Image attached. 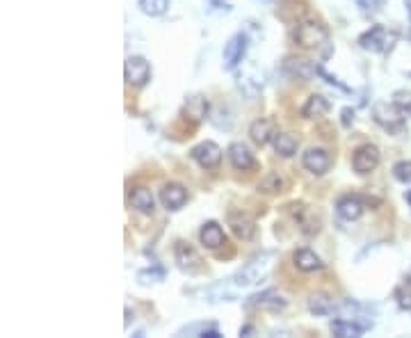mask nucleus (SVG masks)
<instances>
[{
	"mask_svg": "<svg viewBox=\"0 0 411 338\" xmlns=\"http://www.w3.org/2000/svg\"><path fill=\"white\" fill-rule=\"evenodd\" d=\"M199 336H202V338H219V336H222V332H219L217 327L213 324V327H210V329H204V332L199 334Z\"/></svg>",
	"mask_w": 411,
	"mask_h": 338,
	"instance_id": "nucleus-35",
	"label": "nucleus"
},
{
	"mask_svg": "<svg viewBox=\"0 0 411 338\" xmlns=\"http://www.w3.org/2000/svg\"><path fill=\"white\" fill-rule=\"evenodd\" d=\"M137 7L147 16H162L170 9V0H137Z\"/></svg>",
	"mask_w": 411,
	"mask_h": 338,
	"instance_id": "nucleus-27",
	"label": "nucleus"
},
{
	"mask_svg": "<svg viewBox=\"0 0 411 338\" xmlns=\"http://www.w3.org/2000/svg\"><path fill=\"white\" fill-rule=\"evenodd\" d=\"M405 281H407V284H411V270H409V272L405 275Z\"/></svg>",
	"mask_w": 411,
	"mask_h": 338,
	"instance_id": "nucleus-40",
	"label": "nucleus"
},
{
	"mask_svg": "<svg viewBox=\"0 0 411 338\" xmlns=\"http://www.w3.org/2000/svg\"><path fill=\"white\" fill-rule=\"evenodd\" d=\"M272 146L281 158H293L297 153V149H299V142L291 133H276L274 140H272Z\"/></svg>",
	"mask_w": 411,
	"mask_h": 338,
	"instance_id": "nucleus-26",
	"label": "nucleus"
},
{
	"mask_svg": "<svg viewBox=\"0 0 411 338\" xmlns=\"http://www.w3.org/2000/svg\"><path fill=\"white\" fill-rule=\"evenodd\" d=\"M244 53H247V35H242V32H238V35H233L227 46H224V53H222V64H224L227 71H233L236 66L242 62Z\"/></svg>",
	"mask_w": 411,
	"mask_h": 338,
	"instance_id": "nucleus-10",
	"label": "nucleus"
},
{
	"mask_svg": "<svg viewBox=\"0 0 411 338\" xmlns=\"http://www.w3.org/2000/svg\"><path fill=\"white\" fill-rule=\"evenodd\" d=\"M397 41V32L384 26H373L359 37V46L370 53H391Z\"/></svg>",
	"mask_w": 411,
	"mask_h": 338,
	"instance_id": "nucleus-3",
	"label": "nucleus"
},
{
	"mask_svg": "<svg viewBox=\"0 0 411 338\" xmlns=\"http://www.w3.org/2000/svg\"><path fill=\"white\" fill-rule=\"evenodd\" d=\"M199 240L206 247V250H219V247L227 245V233L219 227L217 222H204L202 229H199Z\"/></svg>",
	"mask_w": 411,
	"mask_h": 338,
	"instance_id": "nucleus-18",
	"label": "nucleus"
},
{
	"mask_svg": "<svg viewBox=\"0 0 411 338\" xmlns=\"http://www.w3.org/2000/svg\"><path fill=\"white\" fill-rule=\"evenodd\" d=\"M393 297H395V304H397L400 311H411V284L405 281L402 286H397Z\"/></svg>",
	"mask_w": 411,
	"mask_h": 338,
	"instance_id": "nucleus-28",
	"label": "nucleus"
},
{
	"mask_svg": "<svg viewBox=\"0 0 411 338\" xmlns=\"http://www.w3.org/2000/svg\"><path fill=\"white\" fill-rule=\"evenodd\" d=\"M407 37H409V41H411V28H409V32H407Z\"/></svg>",
	"mask_w": 411,
	"mask_h": 338,
	"instance_id": "nucleus-41",
	"label": "nucleus"
},
{
	"mask_svg": "<svg viewBox=\"0 0 411 338\" xmlns=\"http://www.w3.org/2000/svg\"><path fill=\"white\" fill-rule=\"evenodd\" d=\"M140 284H155V281H162L165 279V270L162 267H153V270H142L137 275Z\"/></svg>",
	"mask_w": 411,
	"mask_h": 338,
	"instance_id": "nucleus-31",
	"label": "nucleus"
},
{
	"mask_svg": "<svg viewBox=\"0 0 411 338\" xmlns=\"http://www.w3.org/2000/svg\"><path fill=\"white\" fill-rule=\"evenodd\" d=\"M373 119L377 126H382L386 133L391 135H405L407 133V121H405V110H400L393 101L386 103V101H380V103L373 106Z\"/></svg>",
	"mask_w": 411,
	"mask_h": 338,
	"instance_id": "nucleus-2",
	"label": "nucleus"
},
{
	"mask_svg": "<svg viewBox=\"0 0 411 338\" xmlns=\"http://www.w3.org/2000/svg\"><path fill=\"white\" fill-rule=\"evenodd\" d=\"M229 227L233 231L238 240H251L256 235V222H254L249 215H244L240 210H231L229 212Z\"/></svg>",
	"mask_w": 411,
	"mask_h": 338,
	"instance_id": "nucleus-15",
	"label": "nucleus"
},
{
	"mask_svg": "<svg viewBox=\"0 0 411 338\" xmlns=\"http://www.w3.org/2000/svg\"><path fill=\"white\" fill-rule=\"evenodd\" d=\"M293 212H295V222L299 224V231H302L304 235H316L320 231V222L318 217L311 212L304 204H293L291 206Z\"/></svg>",
	"mask_w": 411,
	"mask_h": 338,
	"instance_id": "nucleus-23",
	"label": "nucleus"
},
{
	"mask_svg": "<svg viewBox=\"0 0 411 338\" xmlns=\"http://www.w3.org/2000/svg\"><path fill=\"white\" fill-rule=\"evenodd\" d=\"M272 258H274V252H261L256 256H251L247 263L242 265L240 272L233 277V284L236 286H256L261 281L268 277L270 267H272Z\"/></svg>",
	"mask_w": 411,
	"mask_h": 338,
	"instance_id": "nucleus-1",
	"label": "nucleus"
},
{
	"mask_svg": "<svg viewBox=\"0 0 411 338\" xmlns=\"http://www.w3.org/2000/svg\"><path fill=\"white\" fill-rule=\"evenodd\" d=\"M329 41V30L318 21H302L295 28V43L302 48H320Z\"/></svg>",
	"mask_w": 411,
	"mask_h": 338,
	"instance_id": "nucleus-4",
	"label": "nucleus"
},
{
	"mask_svg": "<svg viewBox=\"0 0 411 338\" xmlns=\"http://www.w3.org/2000/svg\"><path fill=\"white\" fill-rule=\"evenodd\" d=\"M126 327H130V309H126Z\"/></svg>",
	"mask_w": 411,
	"mask_h": 338,
	"instance_id": "nucleus-38",
	"label": "nucleus"
},
{
	"mask_svg": "<svg viewBox=\"0 0 411 338\" xmlns=\"http://www.w3.org/2000/svg\"><path fill=\"white\" fill-rule=\"evenodd\" d=\"M190 158L204 169H217L219 163H222V149L215 142L206 140V142H199L197 146H192Z\"/></svg>",
	"mask_w": 411,
	"mask_h": 338,
	"instance_id": "nucleus-8",
	"label": "nucleus"
},
{
	"mask_svg": "<svg viewBox=\"0 0 411 338\" xmlns=\"http://www.w3.org/2000/svg\"><path fill=\"white\" fill-rule=\"evenodd\" d=\"M329 110H331L329 98H325L322 94H311V96L306 98V103L302 106V117H306V119H316V117L327 115Z\"/></svg>",
	"mask_w": 411,
	"mask_h": 338,
	"instance_id": "nucleus-25",
	"label": "nucleus"
},
{
	"mask_svg": "<svg viewBox=\"0 0 411 338\" xmlns=\"http://www.w3.org/2000/svg\"><path fill=\"white\" fill-rule=\"evenodd\" d=\"M318 76H320V78H325V83H329L331 87H338V89H340V92H348V94L352 92V89H350L348 85H343V83L338 81V78H336V76H331V73H327V69H325V66H322V64L318 66Z\"/></svg>",
	"mask_w": 411,
	"mask_h": 338,
	"instance_id": "nucleus-32",
	"label": "nucleus"
},
{
	"mask_svg": "<svg viewBox=\"0 0 411 338\" xmlns=\"http://www.w3.org/2000/svg\"><path fill=\"white\" fill-rule=\"evenodd\" d=\"M227 155H229V163L236 167L238 172H249V169L259 167L256 158H254V153L249 151V146L242 144V142H233L227 149Z\"/></svg>",
	"mask_w": 411,
	"mask_h": 338,
	"instance_id": "nucleus-12",
	"label": "nucleus"
},
{
	"mask_svg": "<svg viewBox=\"0 0 411 338\" xmlns=\"http://www.w3.org/2000/svg\"><path fill=\"white\" fill-rule=\"evenodd\" d=\"M308 311L313 315H331L338 311V304L327 292H316V295L308 297Z\"/></svg>",
	"mask_w": 411,
	"mask_h": 338,
	"instance_id": "nucleus-24",
	"label": "nucleus"
},
{
	"mask_svg": "<svg viewBox=\"0 0 411 338\" xmlns=\"http://www.w3.org/2000/svg\"><path fill=\"white\" fill-rule=\"evenodd\" d=\"M393 178L397 183H405V185H411V160H400L393 165Z\"/></svg>",
	"mask_w": 411,
	"mask_h": 338,
	"instance_id": "nucleus-29",
	"label": "nucleus"
},
{
	"mask_svg": "<svg viewBox=\"0 0 411 338\" xmlns=\"http://www.w3.org/2000/svg\"><path fill=\"white\" fill-rule=\"evenodd\" d=\"M368 204H377L375 199H368V197H361V195H343L338 201H336V212L348 222H354L363 215V210Z\"/></svg>",
	"mask_w": 411,
	"mask_h": 338,
	"instance_id": "nucleus-7",
	"label": "nucleus"
},
{
	"mask_svg": "<svg viewBox=\"0 0 411 338\" xmlns=\"http://www.w3.org/2000/svg\"><path fill=\"white\" fill-rule=\"evenodd\" d=\"M210 112V103L208 98L202 94H194V96H187L185 103H183V117L192 123V126H199Z\"/></svg>",
	"mask_w": 411,
	"mask_h": 338,
	"instance_id": "nucleus-14",
	"label": "nucleus"
},
{
	"mask_svg": "<svg viewBox=\"0 0 411 338\" xmlns=\"http://www.w3.org/2000/svg\"><path fill=\"white\" fill-rule=\"evenodd\" d=\"M405 9H407V14L411 19V0H405Z\"/></svg>",
	"mask_w": 411,
	"mask_h": 338,
	"instance_id": "nucleus-37",
	"label": "nucleus"
},
{
	"mask_svg": "<svg viewBox=\"0 0 411 338\" xmlns=\"http://www.w3.org/2000/svg\"><path fill=\"white\" fill-rule=\"evenodd\" d=\"M247 334H254V327H251V324L242 327V329H240V336H247Z\"/></svg>",
	"mask_w": 411,
	"mask_h": 338,
	"instance_id": "nucleus-36",
	"label": "nucleus"
},
{
	"mask_svg": "<svg viewBox=\"0 0 411 338\" xmlns=\"http://www.w3.org/2000/svg\"><path fill=\"white\" fill-rule=\"evenodd\" d=\"M124 78L130 87H144L151 81V64L142 55H130L124 62Z\"/></svg>",
	"mask_w": 411,
	"mask_h": 338,
	"instance_id": "nucleus-5",
	"label": "nucleus"
},
{
	"mask_svg": "<svg viewBox=\"0 0 411 338\" xmlns=\"http://www.w3.org/2000/svg\"><path fill=\"white\" fill-rule=\"evenodd\" d=\"M281 188H283V181H281V176L279 174H268L261 181L259 190L265 195H274V193H281Z\"/></svg>",
	"mask_w": 411,
	"mask_h": 338,
	"instance_id": "nucleus-30",
	"label": "nucleus"
},
{
	"mask_svg": "<svg viewBox=\"0 0 411 338\" xmlns=\"http://www.w3.org/2000/svg\"><path fill=\"white\" fill-rule=\"evenodd\" d=\"M254 307L281 311V309H286V299L276 290H263V292H259V295H254V297H249L247 302H244V309H254Z\"/></svg>",
	"mask_w": 411,
	"mask_h": 338,
	"instance_id": "nucleus-21",
	"label": "nucleus"
},
{
	"mask_svg": "<svg viewBox=\"0 0 411 338\" xmlns=\"http://www.w3.org/2000/svg\"><path fill=\"white\" fill-rule=\"evenodd\" d=\"M174 258H176V263H179V267L183 270V272H199L202 270V256H199V252L194 250V247L190 242H185V240H179L174 245Z\"/></svg>",
	"mask_w": 411,
	"mask_h": 338,
	"instance_id": "nucleus-9",
	"label": "nucleus"
},
{
	"mask_svg": "<svg viewBox=\"0 0 411 338\" xmlns=\"http://www.w3.org/2000/svg\"><path fill=\"white\" fill-rule=\"evenodd\" d=\"M128 204L137 212L149 215V212H153V208H155V197H153V193L149 188L135 185V188H130V193H128Z\"/></svg>",
	"mask_w": 411,
	"mask_h": 338,
	"instance_id": "nucleus-19",
	"label": "nucleus"
},
{
	"mask_svg": "<svg viewBox=\"0 0 411 338\" xmlns=\"http://www.w3.org/2000/svg\"><path fill=\"white\" fill-rule=\"evenodd\" d=\"M318 66L316 62L311 60H302V58H288L283 62V71L293 78H299V81H308V78L318 76Z\"/></svg>",
	"mask_w": 411,
	"mask_h": 338,
	"instance_id": "nucleus-20",
	"label": "nucleus"
},
{
	"mask_svg": "<svg viewBox=\"0 0 411 338\" xmlns=\"http://www.w3.org/2000/svg\"><path fill=\"white\" fill-rule=\"evenodd\" d=\"M293 263L299 272H316V270H322L325 263H322V258L313 252L308 250V247H302V250H297L293 254Z\"/></svg>",
	"mask_w": 411,
	"mask_h": 338,
	"instance_id": "nucleus-22",
	"label": "nucleus"
},
{
	"mask_svg": "<svg viewBox=\"0 0 411 338\" xmlns=\"http://www.w3.org/2000/svg\"><path fill=\"white\" fill-rule=\"evenodd\" d=\"M409 78H411V71H409Z\"/></svg>",
	"mask_w": 411,
	"mask_h": 338,
	"instance_id": "nucleus-43",
	"label": "nucleus"
},
{
	"mask_svg": "<svg viewBox=\"0 0 411 338\" xmlns=\"http://www.w3.org/2000/svg\"><path fill=\"white\" fill-rule=\"evenodd\" d=\"M382 155H380V149H377L375 144H361L357 151L352 153V169L357 174L365 176L377 169V165H380Z\"/></svg>",
	"mask_w": 411,
	"mask_h": 338,
	"instance_id": "nucleus-6",
	"label": "nucleus"
},
{
	"mask_svg": "<svg viewBox=\"0 0 411 338\" xmlns=\"http://www.w3.org/2000/svg\"><path fill=\"white\" fill-rule=\"evenodd\" d=\"M302 165L306 172L316 174V176H322L329 172L331 167V155L327 149H320V146H313V149H308L304 155H302Z\"/></svg>",
	"mask_w": 411,
	"mask_h": 338,
	"instance_id": "nucleus-13",
	"label": "nucleus"
},
{
	"mask_svg": "<svg viewBox=\"0 0 411 338\" xmlns=\"http://www.w3.org/2000/svg\"><path fill=\"white\" fill-rule=\"evenodd\" d=\"M354 115H357V112H354L352 108H343L340 110V123H343V126L350 128L352 123H354Z\"/></svg>",
	"mask_w": 411,
	"mask_h": 338,
	"instance_id": "nucleus-34",
	"label": "nucleus"
},
{
	"mask_svg": "<svg viewBox=\"0 0 411 338\" xmlns=\"http://www.w3.org/2000/svg\"><path fill=\"white\" fill-rule=\"evenodd\" d=\"M261 3H270V0H261Z\"/></svg>",
	"mask_w": 411,
	"mask_h": 338,
	"instance_id": "nucleus-42",
	"label": "nucleus"
},
{
	"mask_svg": "<svg viewBox=\"0 0 411 338\" xmlns=\"http://www.w3.org/2000/svg\"><path fill=\"white\" fill-rule=\"evenodd\" d=\"M409 112H411V108H409Z\"/></svg>",
	"mask_w": 411,
	"mask_h": 338,
	"instance_id": "nucleus-44",
	"label": "nucleus"
},
{
	"mask_svg": "<svg viewBox=\"0 0 411 338\" xmlns=\"http://www.w3.org/2000/svg\"><path fill=\"white\" fill-rule=\"evenodd\" d=\"M276 133H279V130H276V123L272 119H268V117H261L256 121H251V126H249V138L256 146H268L274 140Z\"/></svg>",
	"mask_w": 411,
	"mask_h": 338,
	"instance_id": "nucleus-17",
	"label": "nucleus"
},
{
	"mask_svg": "<svg viewBox=\"0 0 411 338\" xmlns=\"http://www.w3.org/2000/svg\"><path fill=\"white\" fill-rule=\"evenodd\" d=\"M373 327L370 320H359V315L357 318H338V320H331L329 324V329L334 336L338 338H359L363 332H368Z\"/></svg>",
	"mask_w": 411,
	"mask_h": 338,
	"instance_id": "nucleus-11",
	"label": "nucleus"
},
{
	"mask_svg": "<svg viewBox=\"0 0 411 338\" xmlns=\"http://www.w3.org/2000/svg\"><path fill=\"white\" fill-rule=\"evenodd\" d=\"M405 199H407V204L411 206V190H409V193H405Z\"/></svg>",
	"mask_w": 411,
	"mask_h": 338,
	"instance_id": "nucleus-39",
	"label": "nucleus"
},
{
	"mask_svg": "<svg viewBox=\"0 0 411 338\" xmlns=\"http://www.w3.org/2000/svg\"><path fill=\"white\" fill-rule=\"evenodd\" d=\"M160 201L167 210H181L187 204V190L181 183H165L160 190Z\"/></svg>",
	"mask_w": 411,
	"mask_h": 338,
	"instance_id": "nucleus-16",
	"label": "nucleus"
},
{
	"mask_svg": "<svg viewBox=\"0 0 411 338\" xmlns=\"http://www.w3.org/2000/svg\"><path fill=\"white\" fill-rule=\"evenodd\" d=\"M393 103H395L400 110L409 112V108H411V92H405V89H400V92L393 94Z\"/></svg>",
	"mask_w": 411,
	"mask_h": 338,
	"instance_id": "nucleus-33",
	"label": "nucleus"
}]
</instances>
